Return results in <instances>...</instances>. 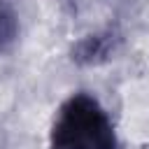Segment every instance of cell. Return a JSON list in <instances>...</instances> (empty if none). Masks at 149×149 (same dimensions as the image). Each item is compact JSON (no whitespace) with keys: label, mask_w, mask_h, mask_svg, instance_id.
Segmentation results:
<instances>
[{"label":"cell","mask_w":149,"mask_h":149,"mask_svg":"<svg viewBox=\"0 0 149 149\" xmlns=\"http://www.w3.org/2000/svg\"><path fill=\"white\" fill-rule=\"evenodd\" d=\"M49 149H116L114 123L93 95L72 93L58 107Z\"/></svg>","instance_id":"obj_1"},{"label":"cell","mask_w":149,"mask_h":149,"mask_svg":"<svg viewBox=\"0 0 149 149\" xmlns=\"http://www.w3.org/2000/svg\"><path fill=\"white\" fill-rule=\"evenodd\" d=\"M107 40L102 37V35H91L88 40H84L81 44H79V49H77V58L79 61H93V58H98V56H102L105 51H107Z\"/></svg>","instance_id":"obj_3"},{"label":"cell","mask_w":149,"mask_h":149,"mask_svg":"<svg viewBox=\"0 0 149 149\" xmlns=\"http://www.w3.org/2000/svg\"><path fill=\"white\" fill-rule=\"evenodd\" d=\"M16 37H19V19L9 5L0 2V54L9 51Z\"/></svg>","instance_id":"obj_2"}]
</instances>
